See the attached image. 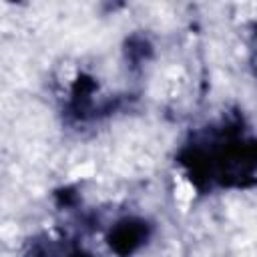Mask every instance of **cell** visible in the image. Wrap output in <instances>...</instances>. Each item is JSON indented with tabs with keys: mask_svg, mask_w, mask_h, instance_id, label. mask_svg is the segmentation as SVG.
Instances as JSON below:
<instances>
[{
	"mask_svg": "<svg viewBox=\"0 0 257 257\" xmlns=\"http://www.w3.org/2000/svg\"><path fill=\"white\" fill-rule=\"evenodd\" d=\"M139 237H141V231L137 227L124 225V227L116 229V233H114V247L120 251H131L139 243Z\"/></svg>",
	"mask_w": 257,
	"mask_h": 257,
	"instance_id": "cell-1",
	"label": "cell"
}]
</instances>
